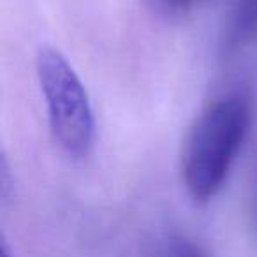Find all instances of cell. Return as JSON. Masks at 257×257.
<instances>
[{
  "mask_svg": "<svg viewBox=\"0 0 257 257\" xmlns=\"http://www.w3.org/2000/svg\"><path fill=\"white\" fill-rule=\"evenodd\" d=\"M246 97L229 93L197 116L182 154V180L190 199L206 204L220 192L250 131Z\"/></svg>",
  "mask_w": 257,
  "mask_h": 257,
  "instance_id": "6da1fadb",
  "label": "cell"
},
{
  "mask_svg": "<svg viewBox=\"0 0 257 257\" xmlns=\"http://www.w3.org/2000/svg\"><path fill=\"white\" fill-rule=\"evenodd\" d=\"M36 65L55 140L71 157H86L95 141V116L86 88L57 48L41 46Z\"/></svg>",
  "mask_w": 257,
  "mask_h": 257,
  "instance_id": "7a4b0ae2",
  "label": "cell"
},
{
  "mask_svg": "<svg viewBox=\"0 0 257 257\" xmlns=\"http://www.w3.org/2000/svg\"><path fill=\"white\" fill-rule=\"evenodd\" d=\"M257 41V0H234L224 29L222 48L236 53Z\"/></svg>",
  "mask_w": 257,
  "mask_h": 257,
  "instance_id": "3957f363",
  "label": "cell"
},
{
  "mask_svg": "<svg viewBox=\"0 0 257 257\" xmlns=\"http://www.w3.org/2000/svg\"><path fill=\"white\" fill-rule=\"evenodd\" d=\"M168 257H204L190 241L183 238H175L168 245Z\"/></svg>",
  "mask_w": 257,
  "mask_h": 257,
  "instance_id": "277c9868",
  "label": "cell"
},
{
  "mask_svg": "<svg viewBox=\"0 0 257 257\" xmlns=\"http://www.w3.org/2000/svg\"><path fill=\"white\" fill-rule=\"evenodd\" d=\"M166 4L171 6L173 9H185L189 8L192 2H196V0H164Z\"/></svg>",
  "mask_w": 257,
  "mask_h": 257,
  "instance_id": "5b68a950",
  "label": "cell"
},
{
  "mask_svg": "<svg viewBox=\"0 0 257 257\" xmlns=\"http://www.w3.org/2000/svg\"><path fill=\"white\" fill-rule=\"evenodd\" d=\"M0 257H13L11 255V250H9L8 243H6V239L2 241V250H0Z\"/></svg>",
  "mask_w": 257,
  "mask_h": 257,
  "instance_id": "8992f818",
  "label": "cell"
}]
</instances>
